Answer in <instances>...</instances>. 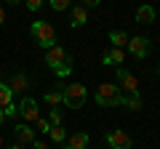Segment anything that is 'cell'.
<instances>
[{"mask_svg":"<svg viewBox=\"0 0 160 149\" xmlns=\"http://www.w3.org/2000/svg\"><path fill=\"white\" fill-rule=\"evenodd\" d=\"M46 64H48V69H53L56 77H67V74L72 72V56H69L59 43L46 51Z\"/></svg>","mask_w":160,"mask_h":149,"instance_id":"cell-1","label":"cell"},{"mask_svg":"<svg viewBox=\"0 0 160 149\" xmlns=\"http://www.w3.org/2000/svg\"><path fill=\"white\" fill-rule=\"evenodd\" d=\"M88 101V91L83 83H69V85L62 88V107L69 109H83Z\"/></svg>","mask_w":160,"mask_h":149,"instance_id":"cell-2","label":"cell"},{"mask_svg":"<svg viewBox=\"0 0 160 149\" xmlns=\"http://www.w3.org/2000/svg\"><path fill=\"white\" fill-rule=\"evenodd\" d=\"M29 35H32V40L38 43L43 51H48L51 46H56V32H53V27L48 22H32L29 24Z\"/></svg>","mask_w":160,"mask_h":149,"instance_id":"cell-3","label":"cell"},{"mask_svg":"<svg viewBox=\"0 0 160 149\" xmlns=\"http://www.w3.org/2000/svg\"><path fill=\"white\" fill-rule=\"evenodd\" d=\"M93 101L99 107H120L123 104V93H120L118 83H102L93 93Z\"/></svg>","mask_w":160,"mask_h":149,"instance_id":"cell-4","label":"cell"},{"mask_svg":"<svg viewBox=\"0 0 160 149\" xmlns=\"http://www.w3.org/2000/svg\"><path fill=\"white\" fill-rule=\"evenodd\" d=\"M16 107H19V115H22L24 123H29V125H32V123L40 120V107H38V101H35L32 96H24Z\"/></svg>","mask_w":160,"mask_h":149,"instance_id":"cell-5","label":"cell"},{"mask_svg":"<svg viewBox=\"0 0 160 149\" xmlns=\"http://www.w3.org/2000/svg\"><path fill=\"white\" fill-rule=\"evenodd\" d=\"M149 48H152V43H149V37H144V35H133V37H128V53L136 59H147L149 56Z\"/></svg>","mask_w":160,"mask_h":149,"instance_id":"cell-6","label":"cell"},{"mask_svg":"<svg viewBox=\"0 0 160 149\" xmlns=\"http://www.w3.org/2000/svg\"><path fill=\"white\" fill-rule=\"evenodd\" d=\"M118 88H123L126 93H139V80H136V74H131L128 69L118 67Z\"/></svg>","mask_w":160,"mask_h":149,"instance_id":"cell-7","label":"cell"},{"mask_svg":"<svg viewBox=\"0 0 160 149\" xmlns=\"http://www.w3.org/2000/svg\"><path fill=\"white\" fill-rule=\"evenodd\" d=\"M104 138H107V144L112 149H133V138L126 131H109Z\"/></svg>","mask_w":160,"mask_h":149,"instance_id":"cell-8","label":"cell"},{"mask_svg":"<svg viewBox=\"0 0 160 149\" xmlns=\"http://www.w3.org/2000/svg\"><path fill=\"white\" fill-rule=\"evenodd\" d=\"M13 136H16L19 147H29V144L35 141V128L29 125V123H19V125L13 128Z\"/></svg>","mask_w":160,"mask_h":149,"instance_id":"cell-9","label":"cell"},{"mask_svg":"<svg viewBox=\"0 0 160 149\" xmlns=\"http://www.w3.org/2000/svg\"><path fill=\"white\" fill-rule=\"evenodd\" d=\"M123 61H126V51H123V48H109V51L102 53V64L104 67H120Z\"/></svg>","mask_w":160,"mask_h":149,"instance_id":"cell-10","label":"cell"},{"mask_svg":"<svg viewBox=\"0 0 160 149\" xmlns=\"http://www.w3.org/2000/svg\"><path fill=\"white\" fill-rule=\"evenodd\" d=\"M86 22H88V8L80 6V3H78V6H72V11H69V27H72V29H80Z\"/></svg>","mask_w":160,"mask_h":149,"instance_id":"cell-11","label":"cell"},{"mask_svg":"<svg viewBox=\"0 0 160 149\" xmlns=\"http://www.w3.org/2000/svg\"><path fill=\"white\" fill-rule=\"evenodd\" d=\"M8 88H11V93L16 96V93H27V88H29V80H27V74H22V72H16L8 80Z\"/></svg>","mask_w":160,"mask_h":149,"instance_id":"cell-12","label":"cell"},{"mask_svg":"<svg viewBox=\"0 0 160 149\" xmlns=\"http://www.w3.org/2000/svg\"><path fill=\"white\" fill-rule=\"evenodd\" d=\"M88 144H91V136H88L86 131H78L69 136L67 141V149H88Z\"/></svg>","mask_w":160,"mask_h":149,"instance_id":"cell-13","label":"cell"},{"mask_svg":"<svg viewBox=\"0 0 160 149\" xmlns=\"http://www.w3.org/2000/svg\"><path fill=\"white\" fill-rule=\"evenodd\" d=\"M155 6H149V3H144V6H139L136 8V22L139 24H152L155 22Z\"/></svg>","mask_w":160,"mask_h":149,"instance_id":"cell-14","label":"cell"},{"mask_svg":"<svg viewBox=\"0 0 160 149\" xmlns=\"http://www.w3.org/2000/svg\"><path fill=\"white\" fill-rule=\"evenodd\" d=\"M109 43H112V48H123L128 46V32H123V29H109Z\"/></svg>","mask_w":160,"mask_h":149,"instance_id":"cell-15","label":"cell"},{"mask_svg":"<svg viewBox=\"0 0 160 149\" xmlns=\"http://www.w3.org/2000/svg\"><path fill=\"white\" fill-rule=\"evenodd\" d=\"M13 104V93L8 88V83H0V109H6Z\"/></svg>","mask_w":160,"mask_h":149,"instance_id":"cell-16","label":"cell"},{"mask_svg":"<svg viewBox=\"0 0 160 149\" xmlns=\"http://www.w3.org/2000/svg\"><path fill=\"white\" fill-rule=\"evenodd\" d=\"M48 107H62V88H53V91H46L43 93Z\"/></svg>","mask_w":160,"mask_h":149,"instance_id":"cell-17","label":"cell"},{"mask_svg":"<svg viewBox=\"0 0 160 149\" xmlns=\"http://www.w3.org/2000/svg\"><path fill=\"white\" fill-rule=\"evenodd\" d=\"M123 104H126L128 109H133V112L144 107V101H142V96H139V93H128V96H123Z\"/></svg>","mask_w":160,"mask_h":149,"instance_id":"cell-18","label":"cell"},{"mask_svg":"<svg viewBox=\"0 0 160 149\" xmlns=\"http://www.w3.org/2000/svg\"><path fill=\"white\" fill-rule=\"evenodd\" d=\"M48 138H51L53 144H64L67 141V131H64L62 125H53L51 131H48Z\"/></svg>","mask_w":160,"mask_h":149,"instance_id":"cell-19","label":"cell"},{"mask_svg":"<svg viewBox=\"0 0 160 149\" xmlns=\"http://www.w3.org/2000/svg\"><path fill=\"white\" fill-rule=\"evenodd\" d=\"M62 120H64V115H62V109H59V107L48 109V123H51V125H62Z\"/></svg>","mask_w":160,"mask_h":149,"instance_id":"cell-20","label":"cell"},{"mask_svg":"<svg viewBox=\"0 0 160 149\" xmlns=\"http://www.w3.org/2000/svg\"><path fill=\"white\" fill-rule=\"evenodd\" d=\"M35 125H38V131H40V133H46V136H48V131H51V128H53L51 123H48V117H40V120L35 123Z\"/></svg>","mask_w":160,"mask_h":149,"instance_id":"cell-21","label":"cell"},{"mask_svg":"<svg viewBox=\"0 0 160 149\" xmlns=\"http://www.w3.org/2000/svg\"><path fill=\"white\" fill-rule=\"evenodd\" d=\"M48 3H51L53 11H67L69 8V0H48Z\"/></svg>","mask_w":160,"mask_h":149,"instance_id":"cell-22","label":"cell"},{"mask_svg":"<svg viewBox=\"0 0 160 149\" xmlns=\"http://www.w3.org/2000/svg\"><path fill=\"white\" fill-rule=\"evenodd\" d=\"M46 0H27V11H40Z\"/></svg>","mask_w":160,"mask_h":149,"instance_id":"cell-23","label":"cell"},{"mask_svg":"<svg viewBox=\"0 0 160 149\" xmlns=\"http://www.w3.org/2000/svg\"><path fill=\"white\" fill-rule=\"evenodd\" d=\"M80 6H86V8H96V6H102V0H80Z\"/></svg>","mask_w":160,"mask_h":149,"instance_id":"cell-24","label":"cell"},{"mask_svg":"<svg viewBox=\"0 0 160 149\" xmlns=\"http://www.w3.org/2000/svg\"><path fill=\"white\" fill-rule=\"evenodd\" d=\"M29 149H48V144H46V141H38V138H35V141L29 144Z\"/></svg>","mask_w":160,"mask_h":149,"instance_id":"cell-25","label":"cell"},{"mask_svg":"<svg viewBox=\"0 0 160 149\" xmlns=\"http://www.w3.org/2000/svg\"><path fill=\"white\" fill-rule=\"evenodd\" d=\"M3 22H6V8L0 6V24H3Z\"/></svg>","mask_w":160,"mask_h":149,"instance_id":"cell-26","label":"cell"},{"mask_svg":"<svg viewBox=\"0 0 160 149\" xmlns=\"http://www.w3.org/2000/svg\"><path fill=\"white\" fill-rule=\"evenodd\" d=\"M3 123H6V112H3V109H0V125H3Z\"/></svg>","mask_w":160,"mask_h":149,"instance_id":"cell-27","label":"cell"},{"mask_svg":"<svg viewBox=\"0 0 160 149\" xmlns=\"http://www.w3.org/2000/svg\"><path fill=\"white\" fill-rule=\"evenodd\" d=\"M8 6H19V3H22V0H6Z\"/></svg>","mask_w":160,"mask_h":149,"instance_id":"cell-28","label":"cell"},{"mask_svg":"<svg viewBox=\"0 0 160 149\" xmlns=\"http://www.w3.org/2000/svg\"><path fill=\"white\" fill-rule=\"evenodd\" d=\"M6 149H24V147H19V144H13V147H6Z\"/></svg>","mask_w":160,"mask_h":149,"instance_id":"cell-29","label":"cell"},{"mask_svg":"<svg viewBox=\"0 0 160 149\" xmlns=\"http://www.w3.org/2000/svg\"><path fill=\"white\" fill-rule=\"evenodd\" d=\"M0 149H6V141H3V136H0Z\"/></svg>","mask_w":160,"mask_h":149,"instance_id":"cell-30","label":"cell"},{"mask_svg":"<svg viewBox=\"0 0 160 149\" xmlns=\"http://www.w3.org/2000/svg\"><path fill=\"white\" fill-rule=\"evenodd\" d=\"M158 77H160V64H158Z\"/></svg>","mask_w":160,"mask_h":149,"instance_id":"cell-31","label":"cell"}]
</instances>
